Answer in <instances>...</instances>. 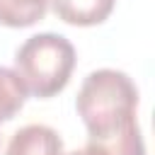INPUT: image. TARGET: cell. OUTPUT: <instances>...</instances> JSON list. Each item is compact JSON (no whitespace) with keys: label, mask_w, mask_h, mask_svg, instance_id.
I'll use <instances>...</instances> for the list:
<instances>
[{"label":"cell","mask_w":155,"mask_h":155,"mask_svg":"<svg viewBox=\"0 0 155 155\" xmlns=\"http://www.w3.org/2000/svg\"><path fill=\"white\" fill-rule=\"evenodd\" d=\"M75 107L90 133L87 140H109L138 128V87L121 70H92L80 85Z\"/></svg>","instance_id":"cell-1"},{"label":"cell","mask_w":155,"mask_h":155,"mask_svg":"<svg viewBox=\"0 0 155 155\" xmlns=\"http://www.w3.org/2000/svg\"><path fill=\"white\" fill-rule=\"evenodd\" d=\"M27 99V87L19 80V75L5 65H0V124L10 121Z\"/></svg>","instance_id":"cell-6"},{"label":"cell","mask_w":155,"mask_h":155,"mask_svg":"<svg viewBox=\"0 0 155 155\" xmlns=\"http://www.w3.org/2000/svg\"><path fill=\"white\" fill-rule=\"evenodd\" d=\"M48 0H0V24L5 27H31L44 19Z\"/></svg>","instance_id":"cell-5"},{"label":"cell","mask_w":155,"mask_h":155,"mask_svg":"<svg viewBox=\"0 0 155 155\" xmlns=\"http://www.w3.org/2000/svg\"><path fill=\"white\" fill-rule=\"evenodd\" d=\"M63 155H99L92 145H85V148H80V150H70V153H63Z\"/></svg>","instance_id":"cell-7"},{"label":"cell","mask_w":155,"mask_h":155,"mask_svg":"<svg viewBox=\"0 0 155 155\" xmlns=\"http://www.w3.org/2000/svg\"><path fill=\"white\" fill-rule=\"evenodd\" d=\"M75 68V46L53 31L29 36L15 53V73L24 87L41 99L58 94Z\"/></svg>","instance_id":"cell-2"},{"label":"cell","mask_w":155,"mask_h":155,"mask_svg":"<svg viewBox=\"0 0 155 155\" xmlns=\"http://www.w3.org/2000/svg\"><path fill=\"white\" fill-rule=\"evenodd\" d=\"M56 17L63 19L65 24H75V27H92V24H102L111 10L116 0H48Z\"/></svg>","instance_id":"cell-4"},{"label":"cell","mask_w":155,"mask_h":155,"mask_svg":"<svg viewBox=\"0 0 155 155\" xmlns=\"http://www.w3.org/2000/svg\"><path fill=\"white\" fill-rule=\"evenodd\" d=\"M5 155H63V140L51 126L27 124L15 131Z\"/></svg>","instance_id":"cell-3"}]
</instances>
